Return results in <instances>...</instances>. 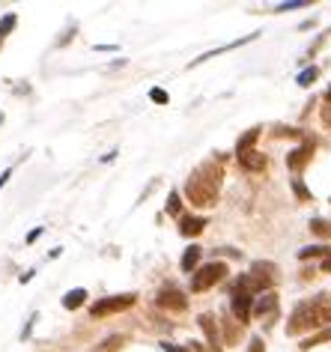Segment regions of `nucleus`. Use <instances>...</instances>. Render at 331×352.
I'll return each mask as SVG.
<instances>
[{"label": "nucleus", "instance_id": "obj_1", "mask_svg": "<svg viewBox=\"0 0 331 352\" xmlns=\"http://www.w3.org/2000/svg\"><path fill=\"white\" fill-rule=\"evenodd\" d=\"M221 179H224V167L221 162H203L185 182V195L194 206H212L221 191Z\"/></svg>", "mask_w": 331, "mask_h": 352}, {"label": "nucleus", "instance_id": "obj_2", "mask_svg": "<svg viewBox=\"0 0 331 352\" xmlns=\"http://www.w3.org/2000/svg\"><path fill=\"white\" fill-rule=\"evenodd\" d=\"M322 325H331V302L326 296L308 298V302L295 305V311L290 314V322H286V334H304L310 329H322Z\"/></svg>", "mask_w": 331, "mask_h": 352}, {"label": "nucleus", "instance_id": "obj_3", "mask_svg": "<svg viewBox=\"0 0 331 352\" xmlns=\"http://www.w3.org/2000/svg\"><path fill=\"white\" fill-rule=\"evenodd\" d=\"M277 280V266L275 263H254V266H251V272L248 275H242L236 284L239 287H245L248 293H263V289H269Z\"/></svg>", "mask_w": 331, "mask_h": 352}, {"label": "nucleus", "instance_id": "obj_4", "mask_svg": "<svg viewBox=\"0 0 331 352\" xmlns=\"http://www.w3.org/2000/svg\"><path fill=\"white\" fill-rule=\"evenodd\" d=\"M137 302V296L135 293H123V296H108V298H99L93 307H90V314L93 316H111V314H119V311H128Z\"/></svg>", "mask_w": 331, "mask_h": 352}, {"label": "nucleus", "instance_id": "obj_5", "mask_svg": "<svg viewBox=\"0 0 331 352\" xmlns=\"http://www.w3.org/2000/svg\"><path fill=\"white\" fill-rule=\"evenodd\" d=\"M224 275H227V266H224V263H206V266L197 269V275L191 278V289H194V293H203V289L215 287Z\"/></svg>", "mask_w": 331, "mask_h": 352}, {"label": "nucleus", "instance_id": "obj_6", "mask_svg": "<svg viewBox=\"0 0 331 352\" xmlns=\"http://www.w3.org/2000/svg\"><path fill=\"white\" fill-rule=\"evenodd\" d=\"M251 307H254V305H251V293H248V289L245 287H233V314H236V320L239 322H248L251 320Z\"/></svg>", "mask_w": 331, "mask_h": 352}, {"label": "nucleus", "instance_id": "obj_7", "mask_svg": "<svg viewBox=\"0 0 331 352\" xmlns=\"http://www.w3.org/2000/svg\"><path fill=\"white\" fill-rule=\"evenodd\" d=\"M155 305L159 307H164V311H185L188 307V298L179 293V289H173V287H168V289H161L159 293V298H155Z\"/></svg>", "mask_w": 331, "mask_h": 352}, {"label": "nucleus", "instance_id": "obj_8", "mask_svg": "<svg viewBox=\"0 0 331 352\" xmlns=\"http://www.w3.org/2000/svg\"><path fill=\"white\" fill-rule=\"evenodd\" d=\"M313 149H317V144H313V140L308 138V140H304V144H301L299 149H293V153H290V155H286V167H290V170H293V173H299V170H301V167H304V164H308V162H310Z\"/></svg>", "mask_w": 331, "mask_h": 352}, {"label": "nucleus", "instance_id": "obj_9", "mask_svg": "<svg viewBox=\"0 0 331 352\" xmlns=\"http://www.w3.org/2000/svg\"><path fill=\"white\" fill-rule=\"evenodd\" d=\"M251 314L260 316V320H275V316H277V296L275 293L260 296L254 302V307H251Z\"/></svg>", "mask_w": 331, "mask_h": 352}, {"label": "nucleus", "instance_id": "obj_10", "mask_svg": "<svg viewBox=\"0 0 331 352\" xmlns=\"http://www.w3.org/2000/svg\"><path fill=\"white\" fill-rule=\"evenodd\" d=\"M239 164L245 167V170H251V173H260L266 167V155L257 153V149H248V153H239Z\"/></svg>", "mask_w": 331, "mask_h": 352}, {"label": "nucleus", "instance_id": "obj_11", "mask_svg": "<svg viewBox=\"0 0 331 352\" xmlns=\"http://www.w3.org/2000/svg\"><path fill=\"white\" fill-rule=\"evenodd\" d=\"M203 227H206V218H191V215H185L179 221V233L182 236H200V233H203Z\"/></svg>", "mask_w": 331, "mask_h": 352}, {"label": "nucleus", "instance_id": "obj_12", "mask_svg": "<svg viewBox=\"0 0 331 352\" xmlns=\"http://www.w3.org/2000/svg\"><path fill=\"white\" fill-rule=\"evenodd\" d=\"M197 322H200V329L206 331L209 343H212V346H218V325H215V316H212V314H203Z\"/></svg>", "mask_w": 331, "mask_h": 352}, {"label": "nucleus", "instance_id": "obj_13", "mask_svg": "<svg viewBox=\"0 0 331 352\" xmlns=\"http://www.w3.org/2000/svg\"><path fill=\"white\" fill-rule=\"evenodd\" d=\"M257 138H260V129H251V131H245V135L239 138V144H236V153H248V149H254Z\"/></svg>", "mask_w": 331, "mask_h": 352}, {"label": "nucleus", "instance_id": "obj_14", "mask_svg": "<svg viewBox=\"0 0 331 352\" xmlns=\"http://www.w3.org/2000/svg\"><path fill=\"white\" fill-rule=\"evenodd\" d=\"M87 298V289H72V293L63 296V307H69V311H75V307H81Z\"/></svg>", "mask_w": 331, "mask_h": 352}, {"label": "nucleus", "instance_id": "obj_15", "mask_svg": "<svg viewBox=\"0 0 331 352\" xmlns=\"http://www.w3.org/2000/svg\"><path fill=\"white\" fill-rule=\"evenodd\" d=\"M200 254H203V251L191 245V248L185 251V257H182V269H185V272H194V266L200 263Z\"/></svg>", "mask_w": 331, "mask_h": 352}, {"label": "nucleus", "instance_id": "obj_16", "mask_svg": "<svg viewBox=\"0 0 331 352\" xmlns=\"http://www.w3.org/2000/svg\"><path fill=\"white\" fill-rule=\"evenodd\" d=\"M326 340H331V329H326V331H319V334H313V338H308L301 343V349H313V346H319V343H326Z\"/></svg>", "mask_w": 331, "mask_h": 352}, {"label": "nucleus", "instance_id": "obj_17", "mask_svg": "<svg viewBox=\"0 0 331 352\" xmlns=\"http://www.w3.org/2000/svg\"><path fill=\"white\" fill-rule=\"evenodd\" d=\"M310 230L317 233V236H322V239H328V236H331V224L322 221V218H313V221H310Z\"/></svg>", "mask_w": 331, "mask_h": 352}, {"label": "nucleus", "instance_id": "obj_18", "mask_svg": "<svg viewBox=\"0 0 331 352\" xmlns=\"http://www.w3.org/2000/svg\"><path fill=\"white\" fill-rule=\"evenodd\" d=\"M328 254H331V248H319V245H313V248L299 251V257H301V260H308V257H328Z\"/></svg>", "mask_w": 331, "mask_h": 352}, {"label": "nucleus", "instance_id": "obj_19", "mask_svg": "<svg viewBox=\"0 0 331 352\" xmlns=\"http://www.w3.org/2000/svg\"><path fill=\"white\" fill-rule=\"evenodd\" d=\"M317 75H319V69H317V66H310V69H304V72L299 75V84H301V87H310L313 81H317Z\"/></svg>", "mask_w": 331, "mask_h": 352}, {"label": "nucleus", "instance_id": "obj_20", "mask_svg": "<svg viewBox=\"0 0 331 352\" xmlns=\"http://www.w3.org/2000/svg\"><path fill=\"white\" fill-rule=\"evenodd\" d=\"M224 338H227V346L230 343H236L239 340V329L233 322H224Z\"/></svg>", "mask_w": 331, "mask_h": 352}, {"label": "nucleus", "instance_id": "obj_21", "mask_svg": "<svg viewBox=\"0 0 331 352\" xmlns=\"http://www.w3.org/2000/svg\"><path fill=\"white\" fill-rule=\"evenodd\" d=\"M12 28H15V15H6V19L0 21V39H3V36H10Z\"/></svg>", "mask_w": 331, "mask_h": 352}, {"label": "nucleus", "instance_id": "obj_22", "mask_svg": "<svg viewBox=\"0 0 331 352\" xmlns=\"http://www.w3.org/2000/svg\"><path fill=\"white\" fill-rule=\"evenodd\" d=\"M293 191H295V195H299L301 200H310V191L304 188V182H301V179H293Z\"/></svg>", "mask_w": 331, "mask_h": 352}, {"label": "nucleus", "instance_id": "obj_23", "mask_svg": "<svg viewBox=\"0 0 331 352\" xmlns=\"http://www.w3.org/2000/svg\"><path fill=\"white\" fill-rule=\"evenodd\" d=\"M168 212L179 215V195H176V191H170V197H168Z\"/></svg>", "mask_w": 331, "mask_h": 352}, {"label": "nucleus", "instance_id": "obj_24", "mask_svg": "<svg viewBox=\"0 0 331 352\" xmlns=\"http://www.w3.org/2000/svg\"><path fill=\"white\" fill-rule=\"evenodd\" d=\"M299 6H308V0H290V3H281L277 12H286V10H299Z\"/></svg>", "mask_w": 331, "mask_h": 352}, {"label": "nucleus", "instance_id": "obj_25", "mask_svg": "<svg viewBox=\"0 0 331 352\" xmlns=\"http://www.w3.org/2000/svg\"><path fill=\"white\" fill-rule=\"evenodd\" d=\"M150 99H152V102H159V104H168V93H164V90H152V93H150Z\"/></svg>", "mask_w": 331, "mask_h": 352}, {"label": "nucleus", "instance_id": "obj_26", "mask_svg": "<svg viewBox=\"0 0 331 352\" xmlns=\"http://www.w3.org/2000/svg\"><path fill=\"white\" fill-rule=\"evenodd\" d=\"M161 349H164V352H191V349L176 346V343H161Z\"/></svg>", "mask_w": 331, "mask_h": 352}, {"label": "nucleus", "instance_id": "obj_27", "mask_svg": "<svg viewBox=\"0 0 331 352\" xmlns=\"http://www.w3.org/2000/svg\"><path fill=\"white\" fill-rule=\"evenodd\" d=\"M251 352H263V340H260V338L251 340Z\"/></svg>", "mask_w": 331, "mask_h": 352}, {"label": "nucleus", "instance_id": "obj_28", "mask_svg": "<svg viewBox=\"0 0 331 352\" xmlns=\"http://www.w3.org/2000/svg\"><path fill=\"white\" fill-rule=\"evenodd\" d=\"M322 122L331 129V108H322Z\"/></svg>", "mask_w": 331, "mask_h": 352}, {"label": "nucleus", "instance_id": "obj_29", "mask_svg": "<svg viewBox=\"0 0 331 352\" xmlns=\"http://www.w3.org/2000/svg\"><path fill=\"white\" fill-rule=\"evenodd\" d=\"M322 272H331V254H328L326 260H322Z\"/></svg>", "mask_w": 331, "mask_h": 352}, {"label": "nucleus", "instance_id": "obj_30", "mask_svg": "<svg viewBox=\"0 0 331 352\" xmlns=\"http://www.w3.org/2000/svg\"><path fill=\"white\" fill-rule=\"evenodd\" d=\"M10 173H12V170H6L3 176H0V188H3V182H6V179H10Z\"/></svg>", "mask_w": 331, "mask_h": 352}, {"label": "nucleus", "instance_id": "obj_31", "mask_svg": "<svg viewBox=\"0 0 331 352\" xmlns=\"http://www.w3.org/2000/svg\"><path fill=\"white\" fill-rule=\"evenodd\" d=\"M326 99H328V102H331V90H328V93H326Z\"/></svg>", "mask_w": 331, "mask_h": 352}]
</instances>
